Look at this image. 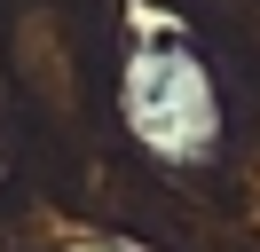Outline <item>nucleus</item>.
<instances>
[{"label": "nucleus", "mask_w": 260, "mask_h": 252, "mask_svg": "<svg viewBox=\"0 0 260 252\" xmlns=\"http://www.w3.org/2000/svg\"><path fill=\"white\" fill-rule=\"evenodd\" d=\"M118 110H126V134L142 142L150 158H213L221 150V94H213V71L189 40L174 32H142L126 55V79H118Z\"/></svg>", "instance_id": "nucleus-1"}, {"label": "nucleus", "mask_w": 260, "mask_h": 252, "mask_svg": "<svg viewBox=\"0 0 260 252\" xmlns=\"http://www.w3.org/2000/svg\"><path fill=\"white\" fill-rule=\"evenodd\" d=\"M79 252H142V244H126V236H79Z\"/></svg>", "instance_id": "nucleus-2"}]
</instances>
